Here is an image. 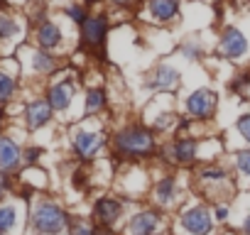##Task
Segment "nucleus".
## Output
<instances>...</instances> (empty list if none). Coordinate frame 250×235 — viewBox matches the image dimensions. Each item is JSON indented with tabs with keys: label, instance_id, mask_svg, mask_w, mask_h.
I'll return each instance as SVG.
<instances>
[{
	"label": "nucleus",
	"instance_id": "cd10ccee",
	"mask_svg": "<svg viewBox=\"0 0 250 235\" xmlns=\"http://www.w3.org/2000/svg\"><path fill=\"white\" fill-rule=\"evenodd\" d=\"M20 81H18V71H8L5 66H0V105L10 103L18 96Z\"/></svg>",
	"mask_w": 250,
	"mask_h": 235
},
{
	"label": "nucleus",
	"instance_id": "c85d7f7f",
	"mask_svg": "<svg viewBox=\"0 0 250 235\" xmlns=\"http://www.w3.org/2000/svg\"><path fill=\"white\" fill-rule=\"evenodd\" d=\"M62 15H64V20L69 22V25H74L76 30L86 22V18L91 15V8H86L81 0H69V3L62 8Z\"/></svg>",
	"mask_w": 250,
	"mask_h": 235
},
{
	"label": "nucleus",
	"instance_id": "f03ea898",
	"mask_svg": "<svg viewBox=\"0 0 250 235\" xmlns=\"http://www.w3.org/2000/svg\"><path fill=\"white\" fill-rule=\"evenodd\" d=\"M160 145L162 137L143 123L140 115L110 125V157L123 164H152Z\"/></svg>",
	"mask_w": 250,
	"mask_h": 235
},
{
	"label": "nucleus",
	"instance_id": "2f4dec72",
	"mask_svg": "<svg viewBox=\"0 0 250 235\" xmlns=\"http://www.w3.org/2000/svg\"><path fill=\"white\" fill-rule=\"evenodd\" d=\"M103 5L108 8V10H115V13H138L140 10V5H143V0H103Z\"/></svg>",
	"mask_w": 250,
	"mask_h": 235
},
{
	"label": "nucleus",
	"instance_id": "7c9ffc66",
	"mask_svg": "<svg viewBox=\"0 0 250 235\" xmlns=\"http://www.w3.org/2000/svg\"><path fill=\"white\" fill-rule=\"evenodd\" d=\"M98 225L91 220V215H74L69 225V235H96Z\"/></svg>",
	"mask_w": 250,
	"mask_h": 235
},
{
	"label": "nucleus",
	"instance_id": "9d476101",
	"mask_svg": "<svg viewBox=\"0 0 250 235\" xmlns=\"http://www.w3.org/2000/svg\"><path fill=\"white\" fill-rule=\"evenodd\" d=\"M123 235H172V218L147 201L133 203L123 225Z\"/></svg>",
	"mask_w": 250,
	"mask_h": 235
},
{
	"label": "nucleus",
	"instance_id": "393cba45",
	"mask_svg": "<svg viewBox=\"0 0 250 235\" xmlns=\"http://www.w3.org/2000/svg\"><path fill=\"white\" fill-rule=\"evenodd\" d=\"M226 91H228L230 96H235V98H245V96L250 93V64H243V66H238V69L230 74Z\"/></svg>",
	"mask_w": 250,
	"mask_h": 235
},
{
	"label": "nucleus",
	"instance_id": "9b49d317",
	"mask_svg": "<svg viewBox=\"0 0 250 235\" xmlns=\"http://www.w3.org/2000/svg\"><path fill=\"white\" fill-rule=\"evenodd\" d=\"M177 96H150L147 103L140 110L143 123L150 125L160 137H169L174 135V128L179 123V100H174Z\"/></svg>",
	"mask_w": 250,
	"mask_h": 235
},
{
	"label": "nucleus",
	"instance_id": "58836bf2",
	"mask_svg": "<svg viewBox=\"0 0 250 235\" xmlns=\"http://www.w3.org/2000/svg\"><path fill=\"white\" fill-rule=\"evenodd\" d=\"M184 3H189V5H204V3H208V0H184Z\"/></svg>",
	"mask_w": 250,
	"mask_h": 235
},
{
	"label": "nucleus",
	"instance_id": "bb28decb",
	"mask_svg": "<svg viewBox=\"0 0 250 235\" xmlns=\"http://www.w3.org/2000/svg\"><path fill=\"white\" fill-rule=\"evenodd\" d=\"M20 35H22L20 18L8 10H0V42H15Z\"/></svg>",
	"mask_w": 250,
	"mask_h": 235
},
{
	"label": "nucleus",
	"instance_id": "a211bd4d",
	"mask_svg": "<svg viewBox=\"0 0 250 235\" xmlns=\"http://www.w3.org/2000/svg\"><path fill=\"white\" fill-rule=\"evenodd\" d=\"M64 27H62V22L59 20H54V18H44V20H40L37 25H32V44L35 47H40V49H47V52H54V54H59L62 49H64Z\"/></svg>",
	"mask_w": 250,
	"mask_h": 235
},
{
	"label": "nucleus",
	"instance_id": "473e14b6",
	"mask_svg": "<svg viewBox=\"0 0 250 235\" xmlns=\"http://www.w3.org/2000/svg\"><path fill=\"white\" fill-rule=\"evenodd\" d=\"M211 213H213L216 225H228L230 215H233V206H230V201H216V203H211Z\"/></svg>",
	"mask_w": 250,
	"mask_h": 235
},
{
	"label": "nucleus",
	"instance_id": "6e6552de",
	"mask_svg": "<svg viewBox=\"0 0 250 235\" xmlns=\"http://www.w3.org/2000/svg\"><path fill=\"white\" fill-rule=\"evenodd\" d=\"M216 228L218 225L213 220L211 203L194 196V194L172 218V233L174 235H216Z\"/></svg>",
	"mask_w": 250,
	"mask_h": 235
},
{
	"label": "nucleus",
	"instance_id": "aec40b11",
	"mask_svg": "<svg viewBox=\"0 0 250 235\" xmlns=\"http://www.w3.org/2000/svg\"><path fill=\"white\" fill-rule=\"evenodd\" d=\"M110 113V93L103 83H91L81 93V118H103Z\"/></svg>",
	"mask_w": 250,
	"mask_h": 235
},
{
	"label": "nucleus",
	"instance_id": "ddd939ff",
	"mask_svg": "<svg viewBox=\"0 0 250 235\" xmlns=\"http://www.w3.org/2000/svg\"><path fill=\"white\" fill-rule=\"evenodd\" d=\"M150 186H152V167L150 164H123L113 181V191L120 194L123 198H128L130 203L147 201Z\"/></svg>",
	"mask_w": 250,
	"mask_h": 235
},
{
	"label": "nucleus",
	"instance_id": "7ed1b4c3",
	"mask_svg": "<svg viewBox=\"0 0 250 235\" xmlns=\"http://www.w3.org/2000/svg\"><path fill=\"white\" fill-rule=\"evenodd\" d=\"M66 137L76 164H93L110 155V123L103 118H81Z\"/></svg>",
	"mask_w": 250,
	"mask_h": 235
},
{
	"label": "nucleus",
	"instance_id": "1a4fd4ad",
	"mask_svg": "<svg viewBox=\"0 0 250 235\" xmlns=\"http://www.w3.org/2000/svg\"><path fill=\"white\" fill-rule=\"evenodd\" d=\"M213 57L233 64V66H243L250 57V30L243 22H226L223 27H218L216 32V42H213Z\"/></svg>",
	"mask_w": 250,
	"mask_h": 235
},
{
	"label": "nucleus",
	"instance_id": "f257e3e1",
	"mask_svg": "<svg viewBox=\"0 0 250 235\" xmlns=\"http://www.w3.org/2000/svg\"><path fill=\"white\" fill-rule=\"evenodd\" d=\"M228 155L226 140L218 135H169L162 137L160 152L155 164L162 169H184L191 172L194 167L213 159H223Z\"/></svg>",
	"mask_w": 250,
	"mask_h": 235
},
{
	"label": "nucleus",
	"instance_id": "6ab92c4d",
	"mask_svg": "<svg viewBox=\"0 0 250 235\" xmlns=\"http://www.w3.org/2000/svg\"><path fill=\"white\" fill-rule=\"evenodd\" d=\"M22 54H27V66L32 71V76H40V78H52L57 76L64 66H62V57L54 54V52H47V49H40V47H22L20 49Z\"/></svg>",
	"mask_w": 250,
	"mask_h": 235
},
{
	"label": "nucleus",
	"instance_id": "f704fd0d",
	"mask_svg": "<svg viewBox=\"0 0 250 235\" xmlns=\"http://www.w3.org/2000/svg\"><path fill=\"white\" fill-rule=\"evenodd\" d=\"M10 186H13V181H10V176L5 174V172H0V198H3L8 191H10Z\"/></svg>",
	"mask_w": 250,
	"mask_h": 235
},
{
	"label": "nucleus",
	"instance_id": "72a5a7b5",
	"mask_svg": "<svg viewBox=\"0 0 250 235\" xmlns=\"http://www.w3.org/2000/svg\"><path fill=\"white\" fill-rule=\"evenodd\" d=\"M42 155H44V150H42V147H27V150L22 152V159H25V164H27V167H37Z\"/></svg>",
	"mask_w": 250,
	"mask_h": 235
},
{
	"label": "nucleus",
	"instance_id": "4be33fe9",
	"mask_svg": "<svg viewBox=\"0 0 250 235\" xmlns=\"http://www.w3.org/2000/svg\"><path fill=\"white\" fill-rule=\"evenodd\" d=\"M174 49H177L179 59H184L187 64H201L208 57V52H213V47H208V42L204 39L201 32L187 35L184 39H179V44Z\"/></svg>",
	"mask_w": 250,
	"mask_h": 235
},
{
	"label": "nucleus",
	"instance_id": "20e7f679",
	"mask_svg": "<svg viewBox=\"0 0 250 235\" xmlns=\"http://www.w3.org/2000/svg\"><path fill=\"white\" fill-rule=\"evenodd\" d=\"M235 191H238V181H235L228 157L204 162L191 169V194L194 196L208 203H216V201H230Z\"/></svg>",
	"mask_w": 250,
	"mask_h": 235
},
{
	"label": "nucleus",
	"instance_id": "0eeeda50",
	"mask_svg": "<svg viewBox=\"0 0 250 235\" xmlns=\"http://www.w3.org/2000/svg\"><path fill=\"white\" fill-rule=\"evenodd\" d=\"M113 32V18H110V10H91V15L86 18V22L79 27L76 32V44L81 52H86L88 57L98 59V61H105L108 54H105V47H108V37Z\"/></svg>",
	"mask_w": 250,
	"mask_h": 235
},
{
	"label": "nucleus",
	"instance_id": "b1692460",
	"mask_svg": "<svg viewBox=\"0 0 250 235\" xmlns=\"http://www.w3.org/2000/svg\"><path fill=\"white\" fill-rule=\"evenodd\" d=\"M226 157H228V162H230V167H233L238 189H250V147L230 150Z\"/></svg>",
	"mask_w": 250,
	"mask_h": 235
},
{
	"label": "nucleus",
	"instance_id": "4c0bfd02",
	"mask_svg": "<svg viewBox=\"0 0 250 235\" xmlns=\"http://www.w3.org/2000/svg\"><path fill=\"white\" fill-rule=\"evenodd\" d=\"M81 3H83L86 8H91V10H98V8H103V0H81Z\"/></svg>",
	"mask_w": 250,
	"mask_h": 235
},
{
	"label": "nucleus",
	"instance_id": "f8f14e48",
	"mask_svg": "<svg viewBox=\"0 0 250 235\" xmlns=\"http://www.w3.org/2000/svg\"><path fill=\"white\" fill-rule=\"evenodd\" d=\"M221 108V93L213 86H196L179 96V110L182 115L191 118L199 125H211Z\"/></svg>",
	"mask_w": 250,
	"mask_h": 235
},
{
	"label": "nucleus",
	"instance_id": "f3484780",
	"mask_svg": "<svg viewBox=\"0 0 250 235\" xmlns=\"http://www.w3.org/2000/svg\"><path fill=\"white\" fill-rule=\"evenodd\" d=\"M79 86H81V81H79V74H74V71H69V74L59 71L57 76H52L49 86L44 88V98L49 100V105L54 108L57 115L71 113L76 96H79Z\"/></svg>",
	"mask_w": 250,
	"mask_h": 235
},
{
	"label": "nucleus",
	"instance_id": "4468645a",
	"mask_svg": "<svg viewBox=\"0 0 250 235\" xmlns=\"http://www.w3.org/2000/svg\"><path fill=\"white\" fill-rule=\"evenodd\" d=\"M184 86V69L177 61H155L143 76L147 96H179Z\"/></svg>",
	"mask_w": 250,
	"mask_h": 235
},
{
	"label": "nucleus",
	"instance_id": "412c9836",
	"mask_svg": "<svg viewBox=\"0 0 250 235\" xmlns=\"http://www.w3.org/2000/svg\"><path fill=\"white\" fill-rule=\"evenodd\" d=\"M54 108L49 105V100L44 96H35L25 103V110H22V120H25V128L30 133H37L47 125H52L54 120Z\"/></svg>",
	"mask_w": 250,
	"mask_h": 235
},
{
	"label": "nucleus",
	"instance_id": "e433bc0d",
	"mask_svg": "<svg viewBox=\"0 0 250 235\" xmlns=\"http://www.w3.org/2000/svg\"><path fill=\"white\" fill-rule=\"evenodd\" d=\"M96 235H123V230H115V228H101V225H98Z\"/></svg>",
	"mask_w": 250,
	"mask_h": 235
},
{
	"label": "nucleus",
	"instance_id": "c756f323",
	"mask_svg": "<svg viewBox=\"0 0 250 235\" xmlns=\"http://www.w3.org/2000/svg\"><path fill=\"white\" fill-rule=\"evenodd\" d=\"M18 220H20V211L15 203H0V235L13 233Z\"/></svg>",
	"mask_w": 250,
	"mask_h": 235
},
{
	"label": "nucleus",
	"instance_id": "a878e982",
	"mask_svg": "<svg viewBox=\"0 0 250 235\" xmlns=\"http://www.w3.org/2000/svg\"><path fill=\"white\" fill-rule=\"evenodd\" d=\"M230 135H235V147L233 150H240V147H250V108L238 113L235 120H233V128H230ZM230 152V150H228Z\"/></svg>",
	"mask_w": 250,
	"mask_h": 235
},
{
	"label": "nucleus",
	"instance_id": "39448f33",
	"mask_svg": "<svg viewBox=\"0 0 250 235\" xmlns=\"http://www.w3.org/2000/svg\"><path fill=\"white\" fill-rule=\"evenodd\" d=\"M157 169V176L152 174V186L147 194V203L165 211L167 215H174L191 196V172L184 169H162L152 162Z\"/></svg>",
	"mask_w": 250,
	"mask_h": 235
},
{
	"label": "nucleus",
	"instance_id": "2eb2a0df",
	"mask_svg": "<svg viewBox=\"0 0 250 235\" xmlns=\"http://www.w3.org/2000/svg\"><path fill=\"white\" fill-rule=\"evenodd\" d=\"M130 201L123 198L120 194L115 191H103L98 194L93 201H91V208H88V215L96 225L101 228H115V230H123L125 220H128V213H130Z\"/></svg>",
	"mask_w": 250,
	"mask_h": 235
},
{
	"label": "nucleus",
	"instance_id": "c9c22d12",
	"mask_svg": "<svg viewBox=\"0 0 250 235\" xmlns=\"http://www.w3.org/2000/svg\"><path fill=\"white\" fill-rule=\"evenodd\" d=\"M238 230H240V235H250V211L243 215V220H240V228H238Z\"/></svg>",
	"mask_w": 250,
	"mask_h": 235
},
{
	"label": "nucleus",
	"instance_id": "a19ab883",
	"mask_svg": "<svg viewBox=\"0 0 250 235\" xmlns=\"http://www.w3.org/2000/svg\"><path fill=\"white\" fill-rule=\"evenodd\" d=\"M240 3H250V0H240Z\"/></svg>",
	"mask_w": 250,
	"mask_h": 235
},
{
	"label": "nucleus",
	"instance_id": "5701e85b",
	"mask_svg": "<svg viewBox=\"0 0 250 235\" xmlns=\"http://www.w3.org/2000/svg\"><path fill=\"white\" fill-rule=\"evenodd\" d=\"M22 147L18 145V140L8 137V135H0V172L5 174H15L22 167Z\"/></svg>",
	"mask_w": 250,
	"mask_h": 235
},
{
	"label": "nucleus",
	"instance_id": "dca6fc26",
	"mask_svg": "<svg viewBox=\"0 0 250 235\" xmlns=\"http://www.w3.org/2000/svg\"><path fill=\"white\" fill-rule=\"evenodd\" d=\"M184 0H143L135 18L155 30H169L184 18Z\"/></svg>",
	"mask_w": 250,
	"mask_h": 235
},
{
	"label": "nucleus",
	"instance_id": "ea45409f",
	"mask_svg": "<svg viewBox=\"0 0 250 235\" xmlns=\"http://www.w3.org/2000/svg\"><path fill=\"white\" fill-rule=\"evenodd\" d=\"M3 123H5V110H3V105H0V130H3Z\"/></svg>",
	"mask_w": 250,
	"mask_h": 235
},
{
	"label": "nucleus",
	"instance_id": "423d86ee",
	"mask_svg": "<svg viewBox=\"0 0 250 235\" xmlns=\"http://www.w3.org/2000/svg\"><path fill=\"white\" fill-rule=\"evenodd\" d=\"M74 213L57 198H37L30 208L32 235H69Z\"/></svg>",
	"mask_w": 250,
	"mask_h": 235
}]
</instances>
